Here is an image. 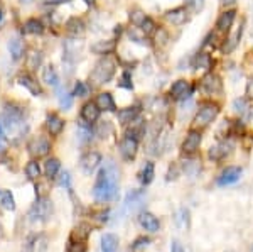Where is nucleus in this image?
<instances>
[{"label": "nucleus", "instance_id": "nucleus-1", "mask_svg": "<svg viewBox=\"0 0 253 252\" xmlns=\"http://www.w3.org/2000/svg\"><path fill=\"white\" fill-rule=\"evenodd\" d=\"M93 197L100 203L112 202L118 197V169L113 164V161L105 162V166L98 173Z\"/></svg>", "mask_w": 253, "mask_h": 252}, {"label": "nucleus", "instance_id": "nucleus-2", "mask_svg": "<svg viewBox=\"0 0 253 252\" xmlns=\"http://www.w3.org/2000/svg\"><path fill=\"white\" fill-rule=\"evenodd\" d=\"M0 124L12 136H19L24 129V112L15 105H7L0 115Z\"/></svg>", "mask_w": 253, "mask_h": 252}, {"label": "nucleus", "instance_id": "nucleus-3", "mask_svg": "<svg viewBox=\"0 0 253 252\" xmlns=\"http://www.w3.org/2000/svg\"><path fill=\"white\" fill-rule=\"evenodd\" d=\"M113 75H115V61L105 56L95 64V70L91 71V80L96 85H103L108 83L113 78Z\"/></svg>", "mask_w": 253, "mask_h": 252}, {"label": "nucleus", "instance_id": "nucleus-4", "mask_svg": "<svg viewBox=\"0 0 253 252\" xmlns=\"http://www.w3.org/2000/svg\"><path fill=\"white\" fill-rule=\"evenodd\" d=\"M219 113V107L213 101H206L199 107L198 113L194 117V125L196 127H208Z\"/></svg>", "mask_w": 253, "mask_h": 252}, {"label": "nucleus", "instance_id": "nucleus-5", "mask_svg": "<svg viewBox=\"0 0 253 252\" xmlns=\"http://www.w3.org/2000/svg\"><path fill=\"white\" fill-rule=\"evenodd\" d=\"M51 213H52V202L49 198L39 197L38 202L29 210V218L31 222H44L51 217Z\"/></svg>", "mask_w": 253, "mask_h": 252}, {"label": "nucleus", "instance_id": "nucleus-6", "mask_svg": "<svg viewBox=\"0 0 253 252\" xmlns=\"http://www.w3.org/2000/svg\"><path fill=\"white\" fill-rule=\"evenodd\" d=\"M118 148H120V154L125 161H132V159H135V156H137L138 141L133 139V137H130V136H125L124 139L120 141Z\"/></svg>", "mask_w": 253, "mask_h": 252}, {"label": "nucleus", "instance_id": "nucleus-7", "mask_svg": "<svg viewBox=\"0 0 253 252\" xmlns=\"http://www.w3.org/2000/svg\"><path fill=\"white\" fill-rule=\"evenodd\" d=\"M193 92H194V88L191 87L189 81H186V80H177L175 83H172V87H170V95L177 100L191 99Z\"/></svg>", "mask_w": 253, "mask_h": 252}, {"label": "nucleus", "instance_id": "nucleus-8", "mask_svg": "<svg viewBox=\"0 0 253 252\" xmlns=\"http://www.w3.org/2000/svg\"><path fill=\"white\" fill-rule=\"evenodd\" d=\"M201 87L208 95H216V93H221L223 90L221 78H219L218 75H213V73H208L205 78H203Z\"/></svg>", "mask_w": 253, "mask_h": 252}, {"label": "nucleus", "instance_id": "nucleus-9", "mask_svg": "<svg viewBox=\"0 0 253 252\" xmlns=\"http://www.w3.org/2000/svg\"><path fill=\"white\" fill-rule=\"evenodd\" d=\"M51 151V142L46 137H36L29 142V152L34 157H42Z\"/></svg>", "mask_w": 253, "mask_h": 252}, {"label": "nucleus", "instance_id": "nucleus-10", "mask_svg": "<svg viewBox=\"0 0 253 252\" xmlns=\"http://www.w3.org/2000/svg\"><path fill=\"white\" fill-rule=\"evenodd\" d=\"M231 151H233V144H231L230 141H223V142H219V144H216V146H213V148L210 149V159L221 161Z\"/></svg>", "mask_w": 253, "mask_h": 252}, {"label": "nucleus", "instance_id": "nucleus-11", "mask_svg": "<svg viewBox=\"0 0 253 252\" xmlns=\"http://www.w3.org/2000/svg\"><path fill=\"white\" fill-rule=\"evenodd\" d=\"M101 162V156L98 152H86L80 161V166L86 174H91L98 168V164Z\"/></svg>", "mask_w": 253, "mask_h": 252}, {"label": "nucleus", "instance_id": "nucleus-12", "mask_svg": "<svg viewBox=\"0 0 253 252\" xmlns=\"http://www.w3.org/2000/svg\"><path fill=\"white\" fill-rule=\"evenodd\" d=\"M201 144V132L198 131H189L186 136V141L182 144V152L184 154H194L199 149Z\"/></svg>", "mask_w": 253, "mask_h": 252}, {"label": "nucleus", "instance_id": "nucleus-13", "mask_svg": "<svg viewBox=\"0 0 253 252\" xmlns=\"http://www.w3.org/2000/svg\"><path fill=\"white\" fill-rule=\"evenodd\" d=\"M240 176H242V169L236 168V166H228V168L221 173V176L218 178V185L219 186L233 185V183L240 180Z\"/></svg>", "mask_w": 253, "mask_h": 252}, {"label": "nucleus", "instance_id": "nucleus-14", "mask_svg": "<svg viewBox=\"0 0 253 252\" xmlns=\"http://www.w3.org/2000/svg\"><path fill=\"white\" fill-rule=\"evenodd\" d=\"M138 223H140L142 229H145L147 232H157L161 229V222L156 215L149 213V212H142L138 215Z\"/></svg>", "mask_w": 253, "mask_h": 252}, {"label": "nucleus", "instance_id": "nucleus-15", "mask_svg": "<svg viewBox=\"0 0 253 252\" xmlns=\"http://www.w3.org/2000/svg\"><path fill=\"white\" fill-rule=\"evenodd\" d=\"M81 117H83L84 122H88V124H93V122H96L98 117H100V108H98L96 103H93V101H88V103H84L83 108H81Z\"/></svg>", "mask_w": 253, "mask_h": 252}, {"label": "nucleus", "instance_id": "nucleus-16", "mask_svg": "<svg viewBox=\"0 0 253 252\" xmlns=\"http://www.w3.org/2000/svg\"><path fill=\"white\" fill-rule=\"evenodd\" d=\"M235 17H236V12L235 10H224L223 14L218 17V22H216V27H218V31H221V32H228V31H230V27L233 26Z\"/></svg>", "mask_w": 253, "mask_h": 252}, {"label": "nucleus", "instance_id": "nucleus-17", "mask_svg": "<svg viewBox=\"0 0 253 252\" xmlns=\"http://www.w3.org/2000/svg\"><path fill=\"white\" fill-rule=\"evenodd\" d=\"M19 85H22L24 88H27V90H29L34 97L42 95V90H41L39 83L34 78H32V76H29V75H20L19 76Z\"/></svg>", "mask_w": 253, "mask_h": 252}, {"label": "nucleus", "instance_id": "nucleus-18", "mask_svg": "<svg viewBox=\"0 0 253 252\" xmlns=\"http://www.w3.org/2000/svg\"><path fill=\"white\" fill-rule=\"evenodd\" d=\"M96 105L100 110H107V112H115V100H113L112 93H100L96 99Z\"/></svg>", "mask_w": 253, "mask_h": 252}, {"label": "nucleus", "instance_id": "nucleus-19", "mask_svg": "<svg viewBox=\"0 0 253 252\" xmlns=\"http://www.w3.org/2000/svg\"><path fill=\"white\" fill-rule=\"evenodd\" d=\"M138 112H140V108L137 107V105H133V107H128V108H122V110H118V120H120V124H130V122H133L137 119Z\"/></svg>", "mask_w": 253, "mask_h": 252}, {"label": "nucleus", "instance_id": "nucleus-20", "mask_svg": "<svg viewBox=\"0 0 253 252\" xmlns=\"http://www.w3.org/2000/svg\"><path fill=\"white\" fill-rule=\"evenodd\" d=\"M117 48V43L113 39L110 41H98L91 46V51L95 52V54H110L112 51H115Z\"/></svg>", "mask_w": 253, "mask_h": 252}, {"label": "nucleus", "instance_id": "nucleus-21", "mask_svg": "<svg viewBox=\"0 0 253 252\" xmlns=\"http://www.w3.org/2000/svg\"><path fill=\"white\" fill-rule=\"evenodd\" d=\"M233 107H235V110H236V112L242 113L245 120H250V119H252V115H253V107H252L250 103H248V100H247V99H236V100L233 101Z\"/></svg>", "mask_w": 253, "mask_h": 252}, {"label": "nucleus", "instance_id": "nucleus-22", "mask_svg": "<svg viewBox=\"0 0 253 252\" xmlns=\"http://www.w3.org/2000/svg\"><path fill=\"white\" fill-rule=\"evenodd\" d=\"M89 234H91V227H89L88 223H81V225H78L75 230H73L69 242H84Z\"/></svg>", "mask_w": 253, "mask_h": 252}, {"label": "nucleus", "instance_id": "nucleus-23", "mask_svg": "<svg viewBox=\"0 0 253 252\" xmlns=\"http://www.w3.org/2000/svg\"><path fill=\"white\" fill-rule=\"evenodd\" d=\"M186 9H182V7H177V9H172L169 10L166 14V19L169 20L170 24H174V26H181V24L186 22Z\"/></svg>", "mask_w": 253, "mask_h": 252}, {"label": "nucleus", "instance_id": "nucleus-24", "mask_svg": "<svg viewBox=\"0 0 253 252\" xmlns=\"http://www.w3.org/2000/svg\"><path fill=\"white\" fill-rule=\"evenodd\" d=\"M46 125H47V131H49L51 136H59V134L63 132V129H64V122L61 120L58 115H54V113L47 117Z\"/></svg>", "mask_w": 253, "mask_h": 252}, {"label": "nucleus", "instance_id": "nucleus-25", "mask_svg": "<svg viewBox=\"0 0 253 252\" xmlns=\"http://www.w3.org/2000/svg\"><path fill=\"white\" fill-rule=\"evenodd\" d=\"M118 251V237L115 234H105L101 237V252H117Z\"/></svg>", "mask_w": 253, "mask_h": 252}, {"label": "nucleus", "instance_id": "nucleus-26", "mask_svg": "<svg viewBox=\"0 0 253 252\" xmlns=\"http://www.w3.org/2000/svg\"><path fill=\"white\" fill-rule=\"evenodd\" d=\"M66 29L69 34H73V36H81L84 32V22L81 19L78 17H73V19H69L68 20V24H66Z\"/></svg>", "mask_w": 253, "mask_h": 252}, {"label": "nucleus", "instance_id": "nucleus-27", "mask_svg": "<svg viewBox=\"0 0 253 252\" xmlns=\"http://www.w3.org/2000/svg\"><path fill=\"white\" fill-rule=\"evenodd\" d=\"M42 80L46 81L47 85H51V87H58L59 85V76H58V73H56L54 70V66H46L42 70Z\"/></svg>", "mask_w": 253, "mask_h": 252}, {"label": "nucleus", "instance_id": "nucleus-28", "mask_svg": "<svg viewBox=\"0 0 253 252\" xmlns=\"http://www.w3.org/2000/svg\"><path fill=\"white\" fill-rule=\"evenodd\" d=\"M9 51L14 61H19L24 54V44L20 39H10L9 41Z\"/></svg>", "mask_w": 253, "mask_h": 252}, {"label": "nucleus", "instance_id": "nucleus-29", "mask_svg": "<svg viewBox=\"0 0 253 252\" xmlns=\"http://www.w3.org/2000/svg\"><path fill=\"white\" fill-rule=\"evenodd\" d=\"M194 68H203V70H211L213 68V59L208 52H199L194 59Z\"/></svg>", "mask_w": 253, "mask_h": 252}, {"label": "nucleus", "instance_id": "nucleus-30", "mask_svg": "<svg viewBox=\"0 0 253 252\" xmlns=\"http://www.w3.org/2000/svg\"><path fill=\"white\" fill-rule=\"evenodd\" d=\"M0 206L5 210H15V200H14V195L7 190H0Z\"/></svg>", "mask_w": 253, "mask_h": 252}, {"label": "nucleus", "instance_id": "nucleus-31", "mask_svg": "<svg viewBox=\"0 0 253 252\" xmlns=\"http://www.w3.org/2000/svg\"><path fill=\"white\" fill-rule=\"evenodd\" d=\"M154 173H156V168H154V162L147 161L144 169H142V174H140V181L144 183V185H150L154 180Z\"/></svg>", "mask_w": 253, "mask_h": 252}, {"label": "nucleus", "instance_id": "nucleus-32", "mask_svg": "<svg viewBox=\"0 0 253 252\" xmlns=\"http://www.w3.org/2000/svg\"><path fill=\"white\" fill-rule=\"evenodd\" d=\"M24 31H26L27 34H42L44 26H42V22L38 19H29L26 22V26H24Z\"/></svg>", "mask_w": 253, "mask_h": 252}, {"label": "nucleus", "instance_id": "nucleus-33", "mask_svg": "<svg viewBox=\"0 0 253 252\" xmlns=\"http://www.w3.org/2000/svg\"><path fill=\"white\" fill-rule=\"evenodd\" d=\"M242 32H243V27L240 26L238 29H236L235 34L230 36V39H228V44H224V52H231L236 48V44L240 43V39H242Z\"/></svg>", "mask_w": 253, "mask_h": 252}, {"label": "nucleus", "instance_id": "nucleus-34", "mask_svg": "<svg viewBox=\"0 0 253 252\" xmlns=\"http://www.w3.org/2000/svg\"><path fill=\"white\" fill-rule=\"evenodd\" d=\"M59 161L56 157H51V159L46 161V166H44V171H46L47 178H54L56 174L59 173Z\"/></svg>", "mask_w": 253, "mask_h": 252}, {"label": "nucleus", "instance_id": "nucleus-35", "mask_svg": "<svg viewBox=\"0 0 253 252\" xmlns=\"http://www.w3.org/2000/svg\"><path fill=\"white\" fill-rule=\"evenodd\" d=\"M26 174H27V178H29V180H38V178L41 176V168H39L38 162H36V161L27 162Z\"/></svg>", "mask_w": 253, "mask_h": 252}, {"label": "nucleus", "instance_id": "nucleus-36", "mask_svg": "<svg viewBox=\"0 0 253 252\" xmlns=\"http://www.w3.org/2000/svg\"><path fill=\"white\" fill-rule=\"evenodd\" d=\"M41 61H42V54H41L39 51H31L29 56H27V66H29L31 70H38Z\"/></svg>", "mask_w": 253, "mask_h": 252}, {"label": "nucleus", "instance_id": "nucleus-37", "mask_svg": "<svg viewBox=\"0 0 253 252\" xmlns=\"http://www.w3.org/2000/svg\"><path fill=\"white\" fill-rule=\"evenodd\" d=\"M59 105L63 110H66V108H69L73 105V95L68 92H61L59 93Z\"/></svg>", "mask_w": 253, "mask_h": 252}, {"label": "nucleus", "instance_id": "nucleus-38", "mask_svg": "<svg viewBox=\"0 0 253 252\" xmlns=\"http://www.w3.org/2000/svg\"><path fill=\"white\" fill-rule=\"evenodd\" d=\"M80 139L81 141H83V142H86V141H89V139H91V127H89V125L88 124H83V122H80Z\"/></svg>", "mask_w": 253, "mask_h": 252}, {"label": "nucleus", "instance_id": "nucleus-39", "mask_svg": "<svg viewBox=\"0 0 253 252\" xmlns=\"http://www.w3.org/2000/svg\"><path fill=\"white\" fill-rule=\"evenodd\" d=\"M138 27H140V31L144 32L145 36L152 34V32L156 31V24H154V20L150 19V17H145V20H144V22H142Z\"/></svg>", "mask_w": 253, "mask_h": 252}, {"label": "nucleus", "instance_id": "nucleus-40", "mask_svg": "<svg viewBox=\"0 0 253 252\" xmlns=\"http://www.w3.org/2000/svg\"><path fill=\"white\" fill-rule=\"evenodd\" d=\"M186 5L191 12L198 14V12H201L203 7H205V0H186Z\"/></svg>", "mask_w": 253, "mask_h": 252}, {"label": "nucleus", "instance_id": "nucleus-41", "mask_svg": "<svg viewBox=\"0 0 253 252\" xmlns=\"http://www.w3.org/2000/svg\"><path fill=\"white\" fill-rule=\"evenodd\" d=\"M150 244V239L149 237H138L135 242H133V246H132V249L138 252V251H142V249H145L147 246Z\"/></svg>", "mask_w": 253, "mask_h": 252}, {"label": "nucleus", "instance_id": "nucleus-42", "mask_svg": "<svg viewBox=\"0 0 253 252\" xmlns=\"http://www.w3.org/2000/svg\"><path fill=\"white\" fill-rule=\"evenodd\" d=\"M145 17H147V15L144 14V12H140V10H135V12H132V14H130V19H132V22L135 24L137 27L144 22Z\"/></svg>", "mask_w": 253, "mask_h": 252}, {"label": "nucleus", "instance_id": "nucleus-43", "mask_svg": "<svg viewBox=\"0 0 253 252\" xmlns=\"http://www.w3.org/2000/svg\"><path fill=\"white\" fill-rule=\"evenodd\" d=\"M73 95H76V97H86L88 95V87L83 83V81H78L76 83V87H75V93Z\"/></svg>", "mask_w": 253, "mask_h": 252}, {"label": "nucleus", "instance_id": "nucleus-44", "mask_svg": "<svg viewBox=\"0 0 253 252\" xmlns=\"http://www.w3.org/2000/svg\"><path fill=\"white\" fill-rule=\"evenodd\" d=\"M68 252H86V246L84 242H69Z\"/></svg>", "mask_w": 253, "mask_h": 252}, {"label": "nucleus", "instance_id": "nucleus-45", "mask_svg": "<svg viewBox=\"0 0 253 252\" xmlns=\"http://www.w3.org/2000/svg\"><path fill=\"white\" fill-rule=\"evenodd\" d=\"M118 87L126 88V90H132L133 85H132V81H130V75H128V73H124V75H122V80H120V83H118Z\"/></svg>", "mask_w": 253, "mask_h": 252}, {"label": "nucleus", "instance_id": "nucleus-46", "mask_svg": "<svg viewBox=\"0 0 253 252\" xmlns=\"http://www.w3.org/2000/svg\"><path fill=\"white\" fill-rule=\"evenodd\" d=\"M59 185H61V186H64L66 190H71V176H69V173H68V171H64L63 174H61Z\"/></svg>", "mask_w": 253, "mask_h": 252}, {"label": "nucleus", "instance_id": "nucleus-47", "mask_svg": "<svg viewBox=\"0 0 253 252\" xmlns=\"http://www.w3.org/2000/svg\"><path fill=\"white\" fill-rule=\"evenodd\" d=\"M128 38L132 39V41H135V43H138V44H147V41H145L144 36H138L137 34V29H130L128 31Z\"/></svg>", "mask_w": 253, "mask_h": 252}, {"label": "nucleus", "instance_id": "nucleus-48", "mask_svg": "<svg viewBox=\"0 0 253 252\" xmlns=\"http://www.w3.org/2000/svg\"><path fill=\"white\" fill-rule=\"evenodd\" d=\"M170 252H186L182 249V246L177 241H172V246H170Z\"/></svg>", "mask_w": 253, "mask_h": 252}, {"label": "nucleus", "instance_id": "nucleus-49", "mask_svg": "<svg viewBox=\"0 0 253 252\" xmlns=\"http://www.w3.org/2000/svg\"><path fill=\"white\" fill-rule=\"evenodd\" d=\"M34 251V244H32V237L27 241L26 244H24V247H22V252H32Z\"/></svg>", "mask_w": 253, "mask_h": 252}, {"label": "nucleus", "instance_id": "nucleus-50", "mask_svg": "<svg viewBox=\"0 0 253 252\" xmlns=\"http://www.w3.org/2000/svg\"><path fill=\"white\" fill-rule=\"evenodd\" d=\"M247 95L250 97V99H253V78L248 81V85H247Z\"/></svg>", "mask_w": 253, "mask_h": 252}, {"label": "nucleus", "instance_id": "nucleus-51", "mask_svg": "<svg viewBox=\"0 0 253 252\" xmlns=\"http://www.w3.org/2000/svg\"><path fill=\"white\" fill-rule=\"evenodd\" d=\"M0 141H5V129L2 124H0Z\"/></svg>", "mask_w": 253, "mask_h": 252}, {"label": "nucleus", "instance_id": "nucleus-52", "mask_svg": "<svg viewBox=\"0 0 253 252\" xmlns=\"http://www.w3.org/2000/svg\"><path fill=\"white\" fill-rule=\"evenodd\" d=\"M49 3H68L71 2V0H47Z\"/></svg>", "mask_w": 253, "mask_h": 252}, {"label": "nucleus", "instance_id": "nucleus-53", "mask_svg": "<svg viewBox=\"0 0 253 252\" xmlns=\"http://www.w3.org/2000/svg\"><path fill=\"white\" fill-rule=\"evenodd\" d=\"M3 149H5V141H0V152H2Z\"/></svg>", "mask_w": 253, "mask_h": 252}, {"label": "nucleus", "instance_id": "nucleus-54", "mask_svg": "<svg viewBox=\"0 0 253 252\" xmlns=\"http://www.w3.org/2000/svg\"><path fill=\"white\" fill-rule=\"evenodd\" d=\"M2 20H3V10H2V7H0V24H2Z\"/></svg>", "mask_w": 253, "mask_h": 252}, {"label": "nucleus", "instance_id": "nucleus-55", "mask_svg": "<svg viewBox=\"0 0 253 252\" xmlns=\"http://www.w3.org/2000/svg\"><path fill=\"white\" fill-rule=\"evenodd\" d=\"M2 237H3V229H2V225H0V241H2Z\"/></svg>", "mask_w": 253, "mask_h": 252}, {"label": "nucleus", "instance_id": "nucleus-56", "mask_svg": "<svg viewBox=\"0 0 253 252\" xmlns=\"http://www.w3.org/2000/svg\"><path fill=\"white\" fill-rule=\"evenodd\" d=\"M221 2H223V3H233L235 0H221Z\"/></svg>", "mask_w": 253, "mask_h": 252}, {"label": "nucleus", "instance_id": "nucleus-57", "mask_svg": "<svg viewBox=\"0 0 253 252\" xmlns=\"http://www.w3.org/2000/svg\"><path fill=\"white\" fill-rule=\"evenodd\" d=\"M20 2H22V3H31L32 0H20Z\"/></svg>", "mask_w": 253, "mask_h": 252}, {"label": "nucleus", "instance_id": "nucleus-58", "mask_svg": "<svg viewBox=\"0 0 253 252\" xmlns=\"http://www.w3.org/2000/svg\"><path fill=\"white\" fill-rule=\"evenodd\" d=\"M84 2H86V3H93L95 0H84Z\"/></svg>", "mask_w": 253, "mask_h": 252}, {"label": "nucleus", "instance_id": "nucleus-59", "mask_svg": "<svg viewBox=\"0 0 253 252\" xmlns=\"http://www.w3.org/2000/svg\"><path fill=\"white\" fill-rule=\"evenodd\" d=\"M252 252H253V249H252Z\"/></svg>", "mask_w": 253, "mask_h": 252}]
</instances>
